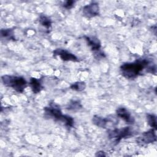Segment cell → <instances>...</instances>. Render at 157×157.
Returning <instances> with one entry per match:
<instances>
[{
  "mask_svg": "<svg viewBox=\"0 0 157 157\" xmlns=\"http://www.w3.org/2000/svg\"><path fill=\"white\" fill-rule=\"evenodd\" d=\"M1 78L5 86L12 88L18 93H23L27 86V82L22 77L4 75Z\"/></svg>",
  "mask_w": 157,
  "mask_h": 157,
  "instance_id": "2",
  "label": "cell"
},
{
  "mask_svg": "<svg viewBox=\"0 0 157 157\" xmlns=\"http://www.w3.org/2000/svg\"><path fill=\"white\" fill-rule=\"evenodd\" d=\"M156 136L155 133V130L151 129L147 132L142 134L141 137H139L137 139V142L142 144H150L156 142Z\"/></svg>",
  "mask_w": 157,
  "mask_h": 157,
  "instance_id": "6",
  "label": "cell"
},
{
  "mask_svg": "<svg viewBox=\"0 0 157 157\" xmlns=\"http://www.w3.org/2000/svg\"><path fill=\"white\" fill-rule=\"evenodd\" d=\"M75 3V1H72V0H68V1H65V2L63 4V6L66 8V9H69L71 8H72L74 6Z\"/></svg>",
  "mask_w": 157,
  "mask_h": 157,
  "instance_id": "18",
  "label": "cell"
},
{
  "mask_svg": "<svg viewBox=\"0 0 157 157\" xmlns=\"http://www.w3.org/2000/svg\"><path fill=\"white\" fill-rule=\"evenodd\" d=\"M117 116L122 118L125 122L128 124H133L134 123V118L131 115L129 112L124 107H119L116 110Z\"/></svg>",
  "mask_w": 157,
  "mask_h": 157,
  "instance_id": "9",
  "label": "cell"
},
{
  "mask_svg": "<svg viewBox=\"0 0 157 157\" xmlns=\"http://www.w3.org/2000/svg\"><path fill=\"white\" fill-rule=\"evenodd\" d=\"M64 123V125L69 127V128H72L74 126V120L72 118V117L69 116V115H64V121L63 122Z\"/></svg>",
  "mask_w": 157,
  "mask_h": 157,
  "instance_id": "16",
  "label": "cell"
},
{
  "mask_svg": "<svg viewBox=\"0 0 157 157\" xmlns=\"http://www.w3.org/2000/svg\"><path fill=\"white\" fill-rule=\"evenodd\" d=\"M29 85L31 88L33 92L35 94L39 93V92H40V91L42 89V86L41 85L40 82L36 78L33 77L30 79Z\"/></svg>",
  "mask_w": 157,
  "mask_h": 157,
  "instance_id": "11",
  "label": "cell"
},
{
  "mask_svg": "<svg viewBox=\"0 0 157 157\" xmlns=\"http://www.w3.org/2000/svg\"><path fill=\"white\" fill-rule=\"evenodd\" d=\"M1 36L4 38H6L8 40H15V38L14 37V32L12 29H1Z\"/></svg>",
  "mask_w": 157,
  "mask_h": 157,
  "instance_id": "12",
  "label": "cell"
},
{
  "mask_svg": "<svg viewBox=\"0 0 157 157\" xmlns=\"http://www.w3.org/2000/svg\"><path fill=\"white\" fill-rule=\"evenodd\" d=\"M53 55H57L60 57V58L63 61H78V58L72 53L67 52V50L57 48L53 51Z\"/></svg>",
  "mask_w": 157,
  "mask_h": 157,
  "instance_id": "7",
  "label": "cell"
},
{
  "mask_svg": "<svg viewBox=\"0 0 157 157\" xmlns=\"http://www.w3.org/2000/svg\"><path fill=\"white\" fill-rule=\"evenodd\" d=\"M149 64L150 61L147 59H139L132 63H124L120 67V72L126 78L137 77L145 68L148 69V72H155V67L152 66H149Z\"/></svg>",
  "mask_w": 157,
  "mask_h": 157,
  "instance_id": "1",
  "label": "cell"
},
{
  "mask_svg": "<svg viewBox=\"0 0 157 157\" xmlns=\"http://www.w3.org/2000/svg\"><path fill=\"white\" fill-rule=\"evenodd\" d=\"M147 120L148 124L155 130L156 129V117L153 114H147Z\"/></svg>",
  "mask_w": 157,
  "mask_h": 157,
  "instance_id": "14",
  "label": "cell"
},
{
  "mask_svg": "<svg viewBox=\"0 0 157 157\" xmlns=\"http://www.w3.org/2000/svg\"><path fill=\"white\" fill-rule=\"evenodd\" d=\"M39 22L42 26L45 27L47 29H49L51 28L52 21H51L50 19L48 17H47L44 15H42L40 16Z\"/></svg>",
  "mask_w": 157,
  "mask_h": 157,
  "instance_id": "13",
  "label": "cell"
},
{
  "mask_svg": "<svg viewBox=\"0 0 157 157\" xmlns=\"http://www.w3.org/2000/svg\"><path fill=\"white\" fill-rule=\"evenodd\" d=\"M88 45L90 46L93 52H98L101 47V42L99 39L95 37L84 36Z\"/></svg>",
  "mask_w": 157,
  "mask_h": 157,
  "instance_id": "10",
  "label": "cell"
},
{
  "mask_svg": "<svg viewBox=\"0 0 157 157\" xmlns=\"http://www.w3.org/2000/svg\"><path fill=\"white\" fill-rule=\"evenodd\" d=\"M132 131L131 127H124L121 129H110L108 131V136L110 139L115 140L118 143L122 139L127 138L132 135Z\"/></svg>",
  "mask_w": 157,
  "mask_h": 157,
  "instance_id": "3",
  "label": "cell"
},
{
  "mask_svg": "<svg viewBox=\"0 0 157 157\" xmlns=\"http://www.w3.org/2000/svg\"><path fill=\"white\" fill-rule=\"evenodd\" d=\"M93 123L96 126L102 128H107L108 124L109 123H113L115 121H117L114 117H112V119L110 118H103L98 115H95L93 117Z\"/></svg>",
  "mask_w": 157,
  "mask_h": 157,
  "instance_id": "8",
  "label": "cell"
},
{
  "mask_svg": "<svg viewBox=\"0 0 157 157\" xmlns=\"http://www.w3.org/2000/svg\"><path fill=\"white\" fill-rule=\"evenodd\" d=\"M81 108H82V105L78 101H75L71 102L69 107H67V109L69 110H75V109L78 110Z\"/></svg>",
  "mask_w": 157,
  "mask_h": 157,
  "instance_id": "17",
  "label": "cell"
},
{
  "mask_svg": "<svg viewBox=\"0 0 157 157\" xmlns=\"http://www.w3.org/2000/svg\"><path fill=\"white\" fill-rule=\"evenodd\" d=\"M99 12V5L96 2H91L85 6L83 8V14L85 17L88 18H90L98 15Z\"/></svg>",
  "mask_w": 157,
  "mask_h": 157,
  "instance_id": "5",
  "label": "cell"
},
{
  "mask_svg": "<svg viewBox=\"0 0 157 157\" xmlns=\"http://www.w3.org/2000/svg\"><path fill=\"white\" fill-rule=\"evenodd\" d=\"M45 114L51 117L55 120L63 122L64 115H63L59 106L55 103H50L48 107H45L44 109Z\"/></svg>",
  "mask_w": 157,
  "mask_h": 157,
  "instance_id": "4",
  "label": "cell"
},
{
  "mask_svg": "<svg viewBox=\"0 0 157 157\" xmlns=\"http://www.w3.org/2000/svg\"><path fill=\"white\" fill-rule=\"evenodd\" d=\"M70 87L72 90L81 91L85 90V88L86 87V84L83 82H77L74 83H72Z\"/></svg>",
  "mask_w": 157,
  "mask_h": 157,
  "instance_id": "15",
  "label": "cell"
}]
</instances>
